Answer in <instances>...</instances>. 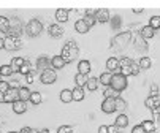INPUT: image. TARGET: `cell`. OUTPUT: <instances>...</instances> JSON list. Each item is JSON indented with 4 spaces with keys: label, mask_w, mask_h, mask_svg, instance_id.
<instances>
[{
    "label": "cell",
    "mask_w": 160,
    "mask_h": 133,
    "mask_svg": "<svg viewBox=\"0 0 160 133\" xmlns=\"http://www.w3.org/2000/svg\"><path fill=\"white\" fill-rule=\"evenodd\" d=\"M86 87H87V91H90V92L97 91V87H98V79H97V78H89Z\"/></svg>",
    "instance_id": "83f0119b"
},
{
    "label": "cell",
    "mask_w": 160,
    "mask_h": 133,
    "mask_svg": "<svg viewBox=\"0 0 160 133\" xmlns=\"http://www.w3.org/2000/svg\"><path fill=\"white\" fill-rule=\"evenodd\" d=\"M30 95H32V92L29 91V87H19V100L27 103L30 100Z\"/></svg>",
    "instance_id": "44dd1931"
},
{
    "label": "cell",
    "mask_w": 160,
    "mask_h": 133,
    "mask_svg": "<svg viewBox=\"0 0 160 133\" xmlns=\"http://www.w3.org/2000/svg\"><path fill=\"white\" fill-rule=\"evenodd\" d=\"M114 125H116L118 128H125V127L128 125V117H127L125 114H119L118 119L114 121Z\"/></svg>",
    "instance_id": "d6986e66"
},
{
    "label": "cell",
    "mask_w": 160,
    "mask_h": 133,
    "mask_svg": "<svg viewBox=\"0 0 160 133\" xmlns=\"http://www.w3.org/2000/svg\"><path fill=\"white\" fill-rule=\"evenodd\" d=\"M111 21V26H112V29H118L119 26H121V17L119 16H114L112 19H109Z\"/></svg>",
    "instance_id": "f35d334b"
},
{
    "label": "cell",
    "mask_w": 160,
    "mask_h": 133,
    "mask_svg": "<svg viewBox=\"0 0 160 133\" xmlns=\"http://www.w3.org/2000/svg\"><path fill=\"white\" fill-rule=\"evenodd\" d=\"M125 108H127V101H125L124 98L118 97V98H116V111H121V113H122Z\"/></svg>",
    "instance_id": "e575fe53"
},
{
    "label": "cell",
    "mask_w": 160,
    "mask_h": 133,
    "mask_svg": "<svg viewBox=\"0 0 160 133\" xmlns=\"http://www.w3.org/2000/svg\"><path fill=\"white\" fill-rule=\"evenodd\" d=\"M154 35H155V30H154L152 27H149V26H144V27H141V37H143V38L149 40V38H152Z\"/></svg>",
    "instance_id": "d4e9b609"
},
{
    "label": "cell",
    "mask_w": 160,
    "mask_h": 133,
    "mask_svg": "<svg viewBox=\"0 0 160 133\" xmlns=\"http://www.w3.org/2000/svg\"><path fill=\"white\" fill-rule=\"evenodd\" d=\"M106 68L109 70V73H112V71L119 73V70H121L119 59H116V57H109V59L106 60Z\"/></svg>",
    "instance_id": "7c38bea8"
},
{
    "label": "cell",
    "mask_w": 160,
    "mask_h": 133,
    "mask_svg": "<svg viewBox=\"0 0 160 133\" xmlns=\"http://www.w3.org/2000/svg\"><path fill=\"white\" fill-rule=\"evenodd\" d=\"M103 95H105V98H118V97H119V92L114 91L112 87H106L105 92H103Z\"/></svg>",
    "instance_id": "1f68e13d"
},
{
    "label": "cell",
    "mask_w": 160,
    "mask_h": 133,
    "mask_svg": "<svg viewBox=\"0 0 160 133\" xmlns=\"http://www.w3.org/2000/svg\"><path fill=\"white\" fill-rule=\"evenodd\" d=\"M13 111H14L16 114H24L26 111H27V103L22 101V100H16L13 103Z\"/></svg>",
    "instance_id": "5bb4252c"
},
{
    "label": "cell",
    "mask_w": 160,
    "mask_h": 133,
    "mask_svg": "<svg viewBox=\"0 0 160 133\" xmlns=\"http://www.w3.org/2000/svg\"><path fill=\"white\" fill-rule=\"evenodd\" d=\"M57 133H73V128L70 125H62L57 128Z\"/></svg>",
    "instance_id": "74e56055"
},
{
    "label": "cell",
    "mask_w": 160,
    "mask_h": 133,
    "mask_svg": "<svg viewBox=\"0 0 160 133\" xmlns=\"http://www.w3.org/2000/svg\"><path fill=\"white\" fill-rule=\"evenodd\" d=\"M108 131H109V133H118L119 128H118L116 125H111V127H108Z\"/></svg>",
    "instance_id": "f6af8a7d"
},
{
    "label": "cell",
    "mask_w": 160,
    "mask_h": 133,
    "mask_svg": "<svg viewBox=\"0 0 160 133\" xmlns=\"http://www.w3.org/2000/svg\"><path fill=\"white\" fill-rule=\"evenodd\" d=\"M26 79H27V84H32V82H33V79H35V70H32V71L26 76Z\"/></svg>",
    "instance_id": "b9f144b4"
},
{
    "label": "cell",
    "mask_w": 160,
    "mask_h": 133,
    "mask_svg": "<svg viewBox=\"0 0 160 133\" xmlns=\"http://www.w3.org/2000/svg\"><path fill=\"white\" fill-rule=\"evenodd\" d=\"M140 70H141V68H140V65L133 62V63H132V76H136V75H140Z\"/></svg>",
    "instance_id": "ab89813d"
},
{
    "label": "cell",
    "mask_w": 160,
    "mask_h": 133,
    "mask_svg": "<svg viewBox=\"0 0 160 133\" xmlns=\"http://www.w3.org/2000/svg\"><path fill=\"white\" fill-rule=\"evenodd\" d=\"M98 133H109V131H108V125H100Z\"/></svg>",
    "instance_id": "bcb514c9"
},
{
    "label": "cell",
    "mask_w": 160,
    "mask_h": 133,
    "mask_svg": "<svg viewBox=\"0 0 160 133\" xmlns=\"http://www.w3.org/2000/svg\"><path fill=\"white\" fill-rule=\"evenodd\" d=\"M75 30H76L78 33H87V32H89V27H87V24H86L82 19H78L76 24H75Z\"/></svg>",
    "instance_id": "603a6c76"
},
{
    "label": "cell",
    "mask_w": 160,
    "mask_h": 133,
    "mask_svg": "<svg viewBox=\"0 0 160 133\" xmlns=\"http://www.w3.org/2000/svg\"><path fill=\"white\" fill-rule=\"evenodd\" d=\"M141 127L146 130V133H154L155 131V124L152 121H143L141 122Z\"/></svg>",
    "instance_id": "4dcf8cb0"
},
{
    "label": "cell",
    "mask_w": 160,
    "mask_h": 133,
    "mask_svg": "<svg viewBox=\"0 0 160 133\" xmlns=\"http://www.w3.org/2000/svg\"><path fill=\"white\" fill-rule=\"evenodd\" d=\"M5 48V43H3V38H0V49Z\"/></svg>",
    "instance_id": "681fc988"
},
{
    "label": "cell",
    "mask_w": 160,
    "mask_h": 133,
    "mask_svg": "<svg viewBox=\"0 0 160 133\" xmlns=\"http://www.w3.org/2000/svg\"><path fill=\"white\" fill-rule=\"evenodd\" d=\"M149 27H152L154 30L160 29V16H152L149 21Z\"/></svg>",
    "instance_id": "836d02e7"
},
{
    "label": "cell",
    "mask_w": 160,
    "mask_h": 133,
    "mask_svg": "<svg viewBox=\"0 0 160 133\" xmlns=\"http://www.w3.org/2000/svg\"><path fill=\"white\" fill-rule=\"evenodd\" d=\"M48 33H49V37H52V38H60V37L63 35V29H62L59 24H52V26H49Z\"/></svg>",
    "instance_id": "9a60e30c"
},
{
    "label": "cell",
    "mask_w": 160,
    "mask_h": 133,
    "mask_svg": "<svg viewBox=\"0 0 160 133\" xmlns=\"http://www.w3.org/2000/svg\"><path fill=\"white\" fill-rule=\"evenodd\" d=\"M8 133H19V131H8Z\"/></svg>",
    "instance_id": "db71d44e"
},
{
    "label": "cell",
    "mask_w": 160,
    "mask_h": 133,
    "mask_svg": "<svg viewBox=\"0 0 160 133\" xmlns=\"http://www.w3.org/2000/svg\"><path fill=\"white\" fill-rule=\"evenodd\" d=\"M56 79H57V73H56V70H51V68L41 71V75H40V81L43 84H54Z\"/></svg>",
    "instance_id": "5b68a950"
},
{
    "label": "cell",
    "mask_w": 160,
    "mask_h": 133,
    "mask_svg": "<svg viewBox=\"0 0 160 133\" xmlns=\"http://www.w3.org/2000/svg\"><path fill=\"white\" fill-rule=\"evenodd\" d=\"M0 32L10 33V19L5 17V16H0Z\"/></svg>",
    "instance_id": "ffe728a7"
},
{
    "label": "cell",
    "mask_w": 160,
    "mask_h": 133,
    "mask_svg": "<svg viewBox=\"0 0 160 133\" xmlns=\"http://www.w3.org/2000/svg\"><path fill=\"white\" fill-rule=\"evenodd\" d=\"M33 130L30 128V127H24V128H21V131L19 133H32Z\"/></svg>",
    "instance_id": "7dc6e473"
},
{
    "label": "cell",
    "mask_w": 160,
    "mask_h": 133,
    "mask_svg": "<svg viewBox=\"0 0 160 133\" xmlns=\"http://www.w3.org/2000/svg\"><path fill=\"white\" fill-rule=\"evenodd\" d=\"M102 111L106 114H111L116 111V98H105L102 101Z\"/></svg>",
    "instance_id": "52a82bcc"
},
{
    "label": "cell",
    "mask_w": 160,
    "mask_h": 133,
    "mask_svg": "<svg viewBox=\"0 0 160 133\" xmlns=\"http://www.w3.org/2000/svg\"><path fill=\"white\" fill-rule=\"evenodd\" d=\"M118 133H121V131H118Z\"/></svg>",
    "instance_id": "9f6ffc18"
},
{
    "label": "cell",
    "mask_w": 160,
    "mask_h": 133,
    "mask_svg": "<svg viewBox=\"0 0 160 133\" xmlns=\"http://www.w3.org/2000/svg\"><path fill=\"white\" fill-rule=\"evenodd\" d=\"M8 89H10V84H8L7 81H0V92H3V94H5Z\"/></svg>",
    "instance_id": "60d3db41"
},
{
    "label": "cell",
    "mask_w": 160,
    "mask_h": 133,
    "mask_svg": "<svg viewBox=\"0 0 160 133\" xmlns=\"http://www.w3.org/2000/svg\"><path fill=\"white\" fill-rule=\"evenodd\" d=\"M0 81H2V76H0Z\"/></svg>",
    "instance_id": "11a10c76"
},
{
    "label": "cell",
    "mask_w": 160,
    "mask_h": 133,
    "mask_svg": "<svg viewBox=\"0 0 160 133\" xmlns=\"http://www.w3.org/2000/svg\"><path fill=\"white\" fill-rule=\"evenodd\" d=\"M111 78H112V73H109V71L102 73L100 78H98V82H102L105 87H109V84H111Z\"/></svg>",
    "instance_id": "cb8c5ba5"
},
{
    "label": "cell",
    "mask_w": 160,
    "mask_h": 133,
    "mask_svg": "<svg viewBox=\"0 0 160 133\" xmlns=\"http://www.w3.org/2000/svg\"><path fill=\"white\" fill-rule=\"evenodd\" d=\"M127 86H128L127 76H124V75H121V73H112L109 87H112L114 91H118V92L121 94L122 91H125V89H127Z\"/></svg>",
    "instance_id": "7a4b0ae2"
},
{
    "label": "cell",
    "mask_w": 160,
    "mask_h": 133,
    "mask_svg": "<svg viewBox=\"0 0 160 133\" xmlns=\"http://www.w3.org/2000/svg\"><path fill=\"white\" fill-rule=\"evenodd\" d=\"M144 105H146V108L151 109V111L160 109V95H158V94H157V95H149V97L146 98Z\"/></svg>",
    "instance_id": "ba28073f"
},
{
    "label": "cell",
    "mask_w": 160,
    "mask_h": 133,
    "mask_svg": "<svg viewBox=\"0 0 160 133\" xmlns=\"http://www.w3.org/2000/svg\"><path fill=\"white\" fill-rule=\"evenodd\" d=\"M26 63V59L24 57H14L13 60H11V63H10V66H11V70H13V73H19V70H21V66Z\"/></svg>",
    "instance_id": "4fadbf2b"
},
{
    "label": "cell",
    "mask_w": 160,
    "mask_h": 133,
    "mask_svg": "<svg viewBox=\"0 0 160 133\" xmlns=\"http://www.w3.org/2000/svg\"><path fill=\"white\" fill-rule=\"evenodd\" d=\"M79 56V48H78V44L75 41H68L65 46L62 48V54L60 57L63 59L65 63H72L76 60V57Z\"/></svg>",
    "instance_id": "6da1fadb"
},
{
    "label": "cell",
    "mask_w": 160,
    "mask_h": 133,
    "mask_svg": "<svg viewBox=\"0 0 160 133\" xmlns=\"http://www.w3.org/2000/svg\"><path fill=\"white\" fill-rule=\"evenodd\" d=\"M133 13H136V14H138V13H143V8H135Z\"/></svg>",
    "instance_id": "f907efd6"
},
{
    "label": "cell",
    "mask_w": 160,
    "mask_h": 133,
    "mask_svg": "<svg viewBox=\"0 0 160 133\" xmlns=\"http://www.w3.org/2000/svg\"><path fill=\"white\" fill-rule=\"evenodd\" d=\"M82 21L87 24V27L90 29V27H94L95 24H97V21H95V14H87L86 13V16L82 17Z\"/></svg>",
    "instance_id": "f546056e"
},
{
    "label": "cell",
    "mask_w": 160,
    "mask_h": 133,
    "mask_svg": "<svg viewBox=\"0 0 160 133\" xmlns=\"http://www.w3.org/2000/svg\"><path fill=\"white\" fill-rule=\"evenodd\" d=\"M138 65H140L141 70H149L151 66H152V60H151V57H141L140 62H138Z\"/></svg>",
    "instance_id": "484cf974"
},
{
    "label": "cell",
    "mask_w": 160,
    "mask_h": 133,
    "mask_svg": "<svg viewBox=\"0 0 160 133\" xmlns=\"http://www.w3.org/2000/svg\"><path fill=\"white\" fill-rule=\"evenodd\" d=\"M41 100H43V98H41V94H40V92H32V95H30V100H29V101H30L32 105H40V103H41Z\"/></svg>",
    "instance_id": "d590c367"
},
{
    "label": "cell",
    "mask_w": 160,
    "mask_h": 133,
    "mask_svg": "<svg viewBox=\"0 0 160 133\" xmlns=\"http://www.w3.org/2000/svg\"><path fill=\"white\" fill-rule=\"evenodd\" d=\"M119 63H121L119 73L124 75V76H130L132 75V63H133V60L130 57H124L122 60H119Z\"/></svg>",
    "instance_id": "8992f818"
},
{
    "label": "cell",
    "mask_w": 160,
    "mask_h": 133,
    "mask_svg": "<svg viewBox=\"0 0 160 133\" xmlns=\"http://www.w3.org/2000/svg\"><path fill=\"white\" fill-rule=\"evenodd\" d=\"M10 84V87L11 89H19V81H16V79H13L11 82H8Z\"/></svg>",
    "instance_id": "ee69618b"
},
{
    "label": "cell",
    "mask_w": 160,
    "mask_h": 133,
    "mask_svg": "<svg viewBox=\"0 0 160 133\" xmlns=\"http://www.w3.org/2000/svg\"><path fill=\"white\" fill-rule=\"evenodd\" d=\"M49 68H51V59H48L46 56L38 57V60H37V70L44 71V70H49Z\"/></svg>",
    "instance_id": "8fae6325"
},
{
    "label": "cell",
    "mask_w": 160,
    "mask_h": 133,
    "mask_svg": "<svg viewBox=\"0 0 160 133\" xmlns=\"http://www.w3.org/2000/svg\"><path fill=\"white\" fill-rule=\"evenodd\" d=\"M26 32H27L29 37H38V35L43 32V24H41V21H38V19L29 21V24L26 26Z\"/></svg>",
    "instance_id": "3957f363"
},
{
    "label": "cell",
    "mask_w": 160,
    "mask_h": 133,
    "mask_svg": "<svg viewBox=\"0 0 160 133\" xmlns=\"http://www.w3.org/2000/svg\"><path fill=\"white\" fill-rule=\"evenodd\" d=\"M32 133H40V131H38V130H33V131H32Z\"/></svg>",
    "instance_id": "f5cc1de1"
},
{
    "label": "cell",
    "mask_w": 160,
    "mask_h": 133,
    "mask_svg": "<svg viewBox=\"0 0 160 133\" xmlns=\"http://www.w3.org/2000/svg\"><path fill=\"white\" fill-rule=\"evenodd\" d=\"M65 65H67V63L63 62V59H62L60 56H54V57L51 59V66H52L54 70H62Z\"/></svg>",
    "instance_id": "e0dca14e"
},
{
    "label": "cell",
    "mask_w": 160,
    "mask_h": 133,
    "mask_svg": "<svg viewBox=\"0 0 160 133\" xmlns=\"http://www.w3.org/2000/svg\"><path fill=\"white\" fill-rule=\"evenodd\" d=\"M16 100H19V89H8L5 92V103H14Z\"/></svg>",
    "instance_id": "30bf717a"
},
{
    "label": "cell",
    "mask_w": 160,
    "mask_h": 133,
    "mask_svg": "<svg viewBox=\"0 0 160 133\" xmlns=\"http://www.w3.org/2000/svg\"><path fill=\"white\" fill-rule=\"evenodd\" d=\"M109 11L106 8H98L95 10V21L100 22V24H105V22H109Z\"/></svg>",
    "instance_id": "9c48e42d"
},
{
    "label": "cell",
    "mask_w": 160,
    "mask_h": 133,
    "mask_svg": "<svg viewBox=\"0 0 160 133\" xmlns=\"http://www.w3.org/2000/svg\"><path fill=\"white\" fill-rule=\"evenodd\" d=\"M3 43H5V48H3V49H7V51H18V49L22 48V41H21L19 37L8 35V37L3 40Z\"/></svg>",
    "instance_id": "277c9868"
},
{
    "label": "cell",
    "mask_w": 160,
    "mask_h": 133,
    "mask_svg": "<svg viewBox=\"0 0 160 133\" xmlns=\"http://www.w3.org/2000/svg\"><path fill=\"white\" fill-rule=\"evenodd\" d=\"M68 16H70V10H65V8H59L56 11V19L59 22H67L68 21Z\"/></svg>",
    "instance_id": "2e32d148"
},
{
    "label": "cell",
    "mask_w": 160,
    "mask_h": 133,
    "mask_svg": "<svg viewBox=\"0 0 160 133\" xmlns=\"http://www.w3.org/2000/svg\"><path fill=\"white\" fill-rule=\"evenodd\" d=\"M72 95H73V100H75V101H81V100H84V89L76 86L73 91H72Z\"/></svg>",
    "instance_id": "7402d4cb"
},
{
    "label": "cell",
    "mask_w": 160,
    "mask_h": 133,
    "mask_svg": "<svg viewBox=\"0 0 160 133\" xmlns=\"http://www.w3.org/2000/svg\"><path fill=\"white\" fill-rule=\"evenodd\" d=\"M87 75H81V73H78L76 76H75V82H76V86L78 87H84L86 84H87Z\"/></svg>",
    "instance_id": "f1b7e54d"
},
{
    "label": "cell",
    "mask_w": 160,
    "mask_h": 133,
    "mask_svg": "<svg viewBox=\"0 0 160 133\" xmlns=\"http://www.w3.org/2000/svg\"><path fill=\"white\" fill-rule=\"evenodd\" d=\"M40 133H49V130L48 128H43V130H40Z\"/></svg>",
    "instance_id": "816d5d0a"
},
{
    "label": "cell",
    "mask_w": 160,
    "mask_h": 133,
    "mask_svg": "<svg viewBox=\"0 0 160 133\" xmlns=\"http://www.w3.org/2000/svg\"><path fill=\"white\" fill-rule=\"evenodd\" d=\"M60 100H62L63 103H70V101H73L72 91H68V89H63V91L60 92Z\"/></svg>",
    "instance_id": "4316f807"
},
{
    "label": "cell",
    "mask_w": 160,
    "mask_h": 133,
    "mask_svg": "<svg viewBox=\"0 0 160 133\" xmlns=\"http://www.w3.org/2000/svg\"><path fill=\"white\" fill-rule=\"evenodd\" d=\"M132 133H146V130H144L141 125H135V127L132 128Z\"/></svg>",
    "instance_id": "7bdbcfd3"
},
{
    "label": "cell",
    "mask_w": 160,
    "mask_h": 133,
    "mask_svg": "<svg viewBox=\"0 0 160 133\" xmlns=\"http://www.w3.org/2000/svg\"><path fill=\"white\" fill-rule=\"evenodd\" d=\"M13 75V70L10 65H2L0 66V76H11Z\"/></svg>",
    "instance_id": "8d00e7d4"
},
{
    "label": "cell",
    "mask_w": 160,
    "mask_h": 133,
    "mask_svg": "<svg viewBox=\"0 0 160 133\" xmlns=\"http://www.w3.org/2000/svg\"><path fill=\"white\" fill-rule=\"evenodd\" d=\"M0 103H5V94L0 92Z\"/></svg>",
    "instance_id": "c3c4849f"
},
{
    "label": "cell",
    "mask_w": 160,
    "mask_h": 133,
    "mask_svg": "<svg viewBox=\"0 0 160 133\" xmlns=\"http://www.w3.org/2000/svg\"><path fill=\"white\" fill-rule=\"evenodd\" d=\"M30 71H32V63H30L29 60H26V63H24V65L21 66L19 73H21V75H24V76H27V75H29Z\"/></svg>",
    "instance_id": "d6a6232c"
},
{
    "label": "cell",
    "mask_w": 160,
    "mask_h": 133,
    "mask_svg": "<svg viewBox=\"0 0 160 133\" xmlns=\"http://www.w3.org/2000/svg\"><path fill=\"white\" fill-rule=\"evenodd\" d=\"M90 71V62L89 60H81L78 63V73L81 75H87Z\"/></svg>",
    "instance_id": "ac0fdd59"
}]
</instances>
